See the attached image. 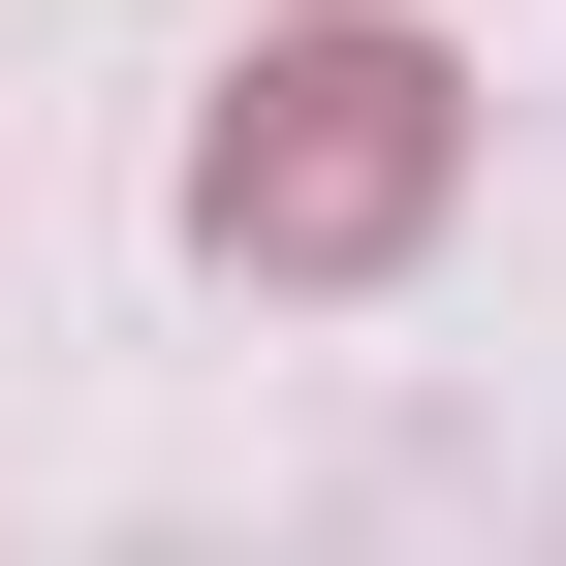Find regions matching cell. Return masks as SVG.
I'll list each match as a JSON object with an SVG mask.
<instances>
[{
  "label": "cell",
  "mask_w": 566,
  "mask_h": 566,
  "mask_svg": "<svg viewBox=\"0 0 566 566\" xmlns=\"http://www.w3.org/2000/svg\"><path fill=\"white\" fill-rule=\"evenodd\" d=\"M441 189H472V63L441 32H283L252 95L189 126V252L221 283H378Z\"/></svg>",
  "instance_id": "1"
}]
</instances>
